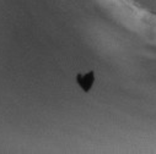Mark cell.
<instances>
[{"mask_svg":"<svg viewBox=\"0 0 156 154\" xmlns=\"http://www.w3.org/2000/svg\"><path fill=\"white\" fill-rule=\"evenodd\" d=\"M83 80H84V81H80V85H81V87H83L85 91H87V89L90 88V86L94 83L92 73H89V75L84 76V77H83Z\"/></svg>","mask_w":156,"mask_h":154,"instance_id":"1","label":"cell"}]
</instances>
